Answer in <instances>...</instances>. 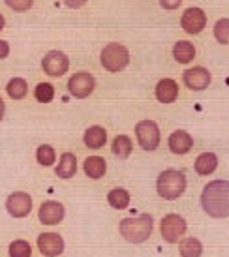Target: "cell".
<instances>
[{
    "label": "cell",
    "instance_id": "obj_31",
    "mask_svg": "<svg viewBox=\"0 0 229 257\" xmlns=\"http://www.w3.org/2000/svg\"><path fill=\"white\" fill-rule=\"evenodd\" d=\"M66 6L72 8V10H77V8H83L86 4V0H64Z\"/></svg>",
    "mask_w": 229,
    "mask_h": 257
},
{
    "label": "cell",
    "instance_id": "obj_16",
    "mask_svg": "<svg viewBox=\"0 0 229 257\" xmlns=\"http://www.w3.org/2000/svg\"><path fill=\"white\" fill-rule=\"evenodd\" d=\"M55 173H57L58 179H72L77 173V158L73 156L72 152H64L60 156L58 165L55 167Z\"/></svg>",
    "mask_w": 229,
    "mask_h": 257
},
{
    "label": "cell",
    "instance_id": "obj_4",
    "mask_svg": "<svg viewBox=\"0 0 229 257\" xmlns=\"http://www.w3.org/2000/svg\"><path fill=\"white\" fill-rule=\"evenodd\" d=\"M100 60H101V66H103L107 72H121V70H124V68L128 66L130 53L122 43L113 42L101 49Z\"/></svg>",
    "mask_w": 229,
    "mask_h": 257
},
{
    "label": "cell",
    "instance_id": "obj_28",
    "mask_svg": "<svg viewBox=\"0 0 229 257\" xmlns=\"http://www.w3.org/2000/svg\"><path fill=\"white\" fill-rule=\"evenodd\" d=\"M214 38L222 45H229V19H220L214 25Z\"/></svg>",
    "mask_w": 229,
    "mask_h": 257
},
{
    "label": "cell",
    "instance_id": "obj_20",
    "mask_svg": "<svg viewBox=\"0 0 229 257\" xmlns=\"http://www.w3.org/2000/svg\"><path fill=\"white\" fill-rule=\"evenodd\" d=\"M216 167H218V158L216 154L212 152H205V154H201L197 160H195V171L199 173V175H210V173L214 171Z\"/></svg>",
    "mask_w": 229,
    "mask_h": 257
},
{
    "label": "cell",
    "instance_id": "obj_18",
    "mask_svg": "<svg viewBox=\"0 0 229 257\" xmlns=\"http://www.w3.org/2000/svg\"><path fill=\"white\" fill-rule=\"evenodd\" d=\"M83 169H85L86 177L90 179H101L105 171H107V164L101 156H88L83 164Z\"/></svg>",
    "mask_w": 229,
    "mask_h": 257
},
{
    "label": "cell",
    "instance_id": "obj_19",
    "mask_svg": "<svg viewBox=\"0 0 229 257\" xmlns=\"http://www.w3.org/2000/svg\"><path fill=\"white\" fill-rule=\"evenodd\" d=\"M173 57H175V60L180 62V64L192 62L193 57H195V47H193V43L186 42V40L177 42L175 43V47H173Z\"/></svg>",
    "mask_w": 229,
    "mask_h": 257
},
{
    "label": "cell",
    "instance_id": "obj_22",
    "mask_svg": "<svg viewBox=\"0 0 229 257\" xmlns=\"http://www.w3.org/2000/svg\"><path fill=\"white\" fill-rule=\"evenodd\" d=\"M8 90V96L12 98V100H23L27 92H29V85H27V81L21 77H14L6 86Z\"/></svg>",
    "mask_w": 229,
    "mask_h": 257
},
{
    "label": "cell",
    "instance_id": "obj_13",
    "mask_svg": "<svg viewBox=\"0 0 229 257\" xmlns=\"http://www.w3.org/2000/svg\"><path fill=\"white\" fill-rule=\"evenodd\" d=\"M182 79H184V85L188 88H192V90H203V88H207L210 85V73H208L207 68H201V66L186 70Z\"/></svg>",
    "mask_w": 229,
    "mask_h": 257
},
{
    "label": "cell",
    "instance_id": "obj_21",
    "mask_svg": "<svg viewBox=\"0 0 229 257\" xmlns=\"http://www.w3.org/2000/svg\"><path fill=\"white\" fill-rule=\"evenodd\" d=\"M179 250H180V257H201V253H203V244L197 238L188 236L184 240H180Z\"/></svg>",
    "mask_w": 229,
    "mask_h": 257
},
{
    "label": "cell",
    "instance_id": "obj_32",
    "mask_svg": "<svg viewBox=\"0 0 229 257\" xmlns=\"http://www.w3.org/2000/svg\"><path fill=\"white\" fill-rule=\"evenodd\" d=\"M10 55V45L4 40H0V58H6Z\"/></svg>",
    "mask_w": 229,
    "mask_h": 257
},
{
    "label": "cell",
    "instance_id": "obj_3",
    "mask_svg": "<svg viewBox=\"0 0 229 257\" xmlns=\"http://www.w3.org/2000/svg\"><path fill=\"white\" fill-rule=\"evenodd\" d=\"M156 190L160 193V197H164L167 201L179 199L186 190V175L182 171H177V169H165L158 177Z\"/></svg>",
    "mask_w": 229,
    "mask_h": 257
},
{
    "label": "cell",
    "instance_id": "obj_15",
    "mask_svg": "<svg viewBox=\"0 0 229 257\" xmlns=\"http://www.w3.org/2000/svg\"><path fill=\"white\" fill-rule=\"evenodd\" d=\"M179 96V85L173 79H162L156 85V98L162 103H173Z\"/></svg>",
    "mask_w": 229,
    "mask_h": 257
},
{
    "label": "cell",
    "instance_id": "obj_14",
    "mask_svg": "<svg viewBox=\"0 0 229 257\" xmlns=\"http://www.w3.org/2000/svg\"><path fill=\"white\" fill-rule=\"evenodd\" d=\"M193 147V139L192 136L184 132V130H177L169 136V149L175 154H186L190 152V149Z\"/></svg>",
    "mask_w": 229,
    "mask_h": 257
},
{
    "label": "cell",
    "instance_id": "obj_33",
    "mask_svg": "<svg viewBox=\"0 0 229 257\" xmlns=\"http://www.w3.org/2000/svg\"><path fill=\"white\" fill-rule=\"evenodd\" d=\"M4 118V101H2V98H0V120Z\"/></svg>",
    "mask_w": 229,
    "mask_h": 257
},
{
    "label": "cell",
    "instance_id": "obj_11",
    "mask_svg": "<svg viewBox=\"0 0 229 257\" xmlns=\"http://www.w3.org/2000/svg\"><path fill=\"white\" fill-rule=\"evenodd\" d=\"M207 25V15L201 8H188L180 17V27L186 30L188 34H199Z\"/></svg>",
    "mask_w": 229,
    "mask_h": 257
},
{
    "label": "cell",
    "instance_id": "obj_30",
    "mask_svg": "<svg viewBox=\"0 0 229 257\" xmlns=\"http://www.w3.org/2000/svg\"><path fill=\"white\" fill-rule=\"evenodd\" d=\"M160 4H162V8H165V10H177V8L182 4V0H160Z\"/></svg>",
    "mask_w": 229,
    "mask_h": 257
},
{
    "label": "cell",
    "instance_id": "obj_9",
    "mask_svg": "<svg viewBox=\"0 0 229 257\" xmlns=\"http://www.w3.org/2000/svg\"><path fill=\"white\" fill-rule=\"evenodd\" d=\"M6 210L14 218H27L32 210V197L27 192H14L6 199Z\"/></svg>",
    "mask_w": 229,
    "mask_h": 257
},
{
    "label": "cell",
    "instance_id": "obj_34",
    "mask_svg": "<svg viewBox=\"0 0 229 257\" xmlns=\"http://www.w3.org/2000/svg\"><path fill=\"white\" fill-rule=\"evenodd\" d=\"M4 25H6V21H4V17H2V14H0V30L4 29Z\"/></svg>",
    "mask_w": 229,
    "mask_h": 257
},
{
    "label": "cell",
    "instance_id": "obj_10",
    "mask_svg": "<svg viewBox=\"0 0 229 257\" xmlns=\"http://www.w3.org/2000/svg\"><path fill=\"white\" fill-rule=\"evenodd\" d=\"M38 250L45 257H58L64 251V238L58 233H42L38 236Z\"/></svg>",
    "mask_w": 229,
    "mask_h": 257
},
{
    "label": "cell",
    "instance_id": "obj_7",
    "mask_svg": "<svg viewBox=\"0 0 229 257\" xmlns=\"http://www.w3.org/2000/svg\"><path fill=\"white\" fill-rule=\"evenodd\" d=\"M42 68L49 77H62L70 68V60L62 51H49L43 57Z\"/></svg>",
    "mask_w": 229,
    "mask_h": 257
},
{
    "label": "cell",
    "instance_id": "obj_24",
    "mask_svg": "<svg viewBox=\"0 0 229 257\" xmlns=\"http://www.w3.org/2000/svg\"><path fill=\"white\" fill-rule=\"evenodd\" d=\"M36 160H38V164L43 165V167H51V165L55 164V160H57L55 149H53L51 145H42V147H38Z\"/></svg>",
    "mask_w": 229,
    "mask_h": 257
},
{
    "label": "cell",
    "instance_id": "obj_29",
    "mask_svg": "<svg viewBox=\"0 0 229 257\" xmlns=\"http://www.w3.org/2000/svg\"><path fill=\"white\" fill-rule=\"evenodd\" d=\"M32 2L34 0H6V4L14 12H27V10H30L32 8Z\"/></svg>",
    "mask_w": 229,
    "mask_h": 257
},
{
    "label": "cell",
    "instance_id": "obj_12",
    "mask_svg": "<svg viewBox=\"0 0 229 257\" xmlns=\"http://www.w3.org/2000/svg\"><path fill=\"white\" fill-rule=\"evenodd\" d=\"M64 205L58 203V201H45L42 207H40V212H38V218L43 225H57L64 220Z\"/></svg>",
    "mask_w": 229,
    "mask_h": 257
},
{
    "label": "cell",
    "instance_id": "obj_6",
    "mask_svg": "<svg viewBox=\"0 0 229 257\" xmlns=\"http://www.w3.org/2000/svg\"><path fill=\"white\" fill-rule=\"evenodd\" d=\"M186 220L179 214H167L160 223V231H162V236H164L165 242H179L180 238L186 233Z\"/></svg>",
    "mask_w": 229,
    "mask_h": 257
},
{
    "label": "cell",
    "instance_id": "obj_23",
    "mask_svg": "<svg viewBox=\"0 0 229 257\" xmlns=\"http://www.w3.org/2000/svg\"><path fill=\"white\" fill-rule=\"evenodd\" d=\"M107 201L113 208L122 210V208H126L130 205V193L124 188H114V190H111L107 193Z\"/></svg>",
    "mask_w": 229,
    "mask_h": 257
},
{
    "label": "cell",
    "instance_id": "obj_5",
    "mask_svg": "<svg viewBox=\"0 0 229 257\" xmlns=\"http://www.w3.org/2000/svg\"><path fill=\"white\" fill-rule=\"evenodd\" d=\"M136 137L143 150H156L160 145V128L154 120H141L136 124Z\"/></svg>",
    "mask_w": 229,
    "mask_h": 257
},
{
    "label": "cell",
    "instance_id": "obj_1",
    "mask_svg": "<svg viewBox=\"0 0 229 257\" xmlns=\"http://www.w3.org/2000/svg\"><path fill=\"white\" fill-rule=\"evenodd\" d=\"M203 210L212 218H227L229 216V182L212 180L203 188L201 193Z\"/></svg>",
    "mask_w": 229,
    "mask_h": 257
},
{
    "label": "cell",
    "instance_id": "obj_26",
    "mask_svg": "<svg viewBox=\"0 0 229 257\" xmlns=\"http://www.w3.org/2000/svg\"><path fill=\"white\" fill-rule=\"evenodd\" d=\"M32 255V248L27 240L23 238H17L10 244V257H30Z\"/></svg>",
    "mask_w": 229,
    "mask_h": 257
},
{
    "label": "cell",
    "instance_id": "obj_25",
    "mask_svg": "<svg viewBox=\"0 0 229 257\" xmlns=\"http://www.w3.org/2000/svg\"><path fill=\"white\" fill-rule=\"evenodd\" d=\"M132 149H134V145H132V141H130L128 136L114 137V141H113V152L119 158H128L130 154H132Z\"/></svg>",
    "mask_w": 229,
    "mask_h": 257
},
{
    "label": "cell",
    "instance_id": "obj_27",
    "mask_svg": "<svg viewBox=\"0 0 229 257\" xmlns=\"http://www.w3.org/2000/svg\"><path fill=\"white\" fill-rule=\"evenodd\" d=\"M34 96H36V100L40 103H49L55 98V88H53L51 83H40L36 86V90H34Z\"/></svg>",
    "mask_w": 229,
    "mask_h": 257
},
{
    "label": "cell",
    "instance_id": "obj_2",
    "mask_svg": "<svg viewBox=\"0 0 229 257\" xmlns=\"http://www.w3.org/2000/svg\"><path fill=\"white\" fill-rule=\"evenodd\" d=\"M152 225H154V220H152L151 214H141L136 216V218H124L119 223V231L121 235L132 244H141L145 242L152 233Z\"/></svg>",
    "mask_w": 229,
    "mask_h": 257
},
{
    "label": "cell",
    "instance_id": "obj_8",
    "mask_svg": "<svg viewBox=\"0 0 229 257\" xmlns=\"http://www.w3.org/2000/svg\"><path fill=\"white\" fill-rule=\"evenodd\" d=\"M94 86H96V79L94 75L86 72H79L75 75L70 77L68 81V90L72 92V96L79 98V100H83V98H88L90 94H92Z\"/></svg>",
    "mask_w": 229,
    "mask_h": 257
},
{
    "label": "cell",
    "instance_id": "obj_17",
    "mask_svg": "<svg viewBox=\"0 0 229 257\" xmlns=\"http://www.w3.org/2000/svg\"><path fill=\"white\" fill-rule=\"evenodd\" d=\"M83 141L88 149H101L103 145L107 143V132L101 128V126H90V128L85 132V137Z\"/></svg>",
    "mask_w": 229,
    "mask_h": 257
}]
</instances>
